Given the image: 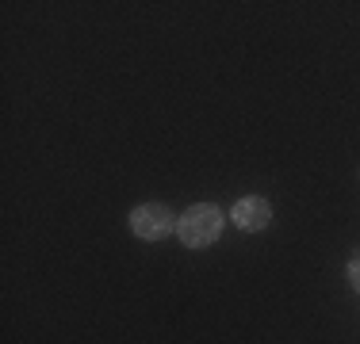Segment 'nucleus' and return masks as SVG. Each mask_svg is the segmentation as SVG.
I'll return each mask as SVG.
<instances>
[{
    "instance_id": "1",
    "label": "nucleus",
    "mask_w": 360,
    "mask_h": 344,
    "mask_svg": "<svg viewBox=\"0 0 360 344\" xmlns=\"http://www.w3.org/2000/svg\"><path fill=\"white\" fill-rule=\"evenodd\" d=\"M222 234V211L215 203H195V206H188L184 214H180V222H176V237L184 241L188 249H207V245H215Z\"/></svg>"
},
{
    "instance_id": "2",
    "label": "nucleus",
    "mask_w": 360,
    "mask_h": 344,
    "mask_svg": "<svg viewBox=\"0 0 360 344\" xmlns=\"http://www.w3.org/2000/svg\"><path fill=\"white\" fill-rule=\"evenodd\" d=\"M176 214L169 211L165 203H142V206H134L131 211V230H134V237H142V241H161V237H169L176 230Z\"/></svg>"
},
{
    "instance_id": "3",
    "label": "nucleus",
    "mask_w": 360,
    "mask_h": 344,
    "mask_svg": "<svg viewBox=\"0 0 360 344\" xmlns=\"http://www.w3.org/2000/svg\"><path fill=\"white\" fill-rule=\"evenodd\" d=\"M230 218H234V226L245 230V234H261V230L272 226V206H269V199H261V195H245V199L234 203Z\"/></svg>"
},
{
    "instance_id": "4",
    "label": "nucleus",
    "mask_w": 360,
    "mask_h": 344,
    "mask_svg": "<svg viewBox=\"0 0 360 344\" xmlns=\"http://www.w3.org/2000/svg\"><path fill=\"white\" fill-rule=\"evenodd\" d=\"M349 283H353V291L360 295V256H356V260H349Z\"/></svg>"
}]
</instances>
